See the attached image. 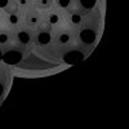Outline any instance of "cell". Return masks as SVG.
Returning a JSON list of instances; mask_svg holds the SVG:
<instances>
[{"label":"cell","mask_w":129,"mask_h":129,"mask_svg":"<svg viewBox=\"0 0 129 129\" xmlns=\"http://www.w3.org/2000/svg\"><path fill=\"white\" fill-rule=\"evenodd\" d=\"M2 49H3L2 61L8 66H16V64L21 63L26 54V48L17 44V43H12V44H9Z\"/></svg>","instance_id":"1"},{"label":"cell","mask_w":129,"mask_h":129,"mask_svg":"<svg viewBox=\"0 0 129 129\" xmlns=\"http://www.w3.org/2000/svg\"><path fill=\"white\" fill-rule=\"evenodd\" d=\"M53 41V27L43 21V22L35 28V38L34 44L36 47H47Z\"/></svg>","instance_id":"2"},{"label":"cell","mask_w":129,"mask_h":129,"mask_svg":"<svg viewBox=\"0 0 129 129\" xmlns=\"http://www.w3.org/2000/svg\"><path fill=\"white\" fill-rule=\"evenodd\" d=\"M34 38H35V28L28 27L26 25L14 28V43L25 47L26 49L34 44Z\"/></svg>","instance_id":"3"},{"label":"cell","mask_w":129,"mask_h":129,"mask_svg":"<svg viewBox=\"0 0 129 129\" xmlns=\"http://www.w3.org/2000/svg\"><path fill=\"white\" fill-rule=\"evenodd\" d=\"M44 21V12L39 10L34 5L23 10V25L36 28Z\"/></svg>","instance_id":"4"},{"label":"cell","mask_w":129,"mask_h":129,"mask_svg":"<svg viewBox=\"0 0 129 129\" xmlns=\"http://www.w3.org/2000/svg\"><path fill=\"white\" fill-rule=\"evenodd\" d=\"M75 38H76V35H75V31L72 28L62 27L56 32V35H53V41L57 47H69L72 44Z\"/></svg>","instance_id":"5"},{"label":"cell","mask_w":129,"mask_h":129,"mask_svg":"<svg viewBox=\"0 0 129 129\" xmlns=\"http://www.w3.org/2000/svg\"><path fill=\"white\" fill-rule=\"evenodd\" d=\"M79 28L80 30L78 32V39L81 44L84 45L94 44V41L97 39V28H94V26L92 25H85V23H83Z\"/></svg>","instance_id":"6"},{"label":"cell","mask_w":129,"mask_h":129,"mask_svg":"<svg viewBox=\"0 0 129 129\" xmlns=\"http://www.w3.org/2000/svg\"><path fill=\"white\" fill-rule=\"evenodd\" d=\"M66 19L69 21V25L74 28H78L84 23V12L78 9H74V7L66 10Z\"/></svg>","instance_id":"7"},{"label":"cell","mask_w":129,"mask_h":129,"mask_svg":"<svg viewBox=\"0 0 129 129\" xmlns=\"http://www.w3.org/2000/svg\"><path fill=\"white\" fill-rule=\"evenodd\" d=\"M63 12L59 9H57L56 7H53L48 10H45L44 12V21L45 22H48L52 27H54V26H58L61 22H62V19H63Z\"/></svg>","instance_id":"8"},{"label":"cell","mask_w":129,"mask_h":129,"mask_svg":"<svg viewBox=\"0 0 129 129\" xmlns=\"http://www.w3.org/2000/svg\"><path fill=\"white\" fill-rule=\"evenodd\" d=\"M4 21L8 27L17 28L23 25V10H17L13 13H4Z\"/></svg>","instance_id":"9"},{"label":"cell","mask_w":129,"mask_h":129,"mask_svg":"<svg viewBox=\"0 0 129 129\" xmlns=\"http://www.w3.org/2000/svg\"><path fill=\"white\" fill-rule=\"evenodd\" d=\"M14 43V28L0 25V47L4 48Z\"/></svg>","instance_id":"10"},{"label":"cell","mask_w":129,"mask_h":129,"mask_svg":"<svg viewBox=\"0 0 129 129\" xmlns=\"http://www.w3.org/2000/svg\"><path fill=\"white\" fill-rule=\"evenodd\" d=\"M75 3H76L78 8L83 12H89L92 10L95 4H97V0H75Z\"/></svg>","instance_id":"11"},{"label":"cell","mask_w":129,"mask_h":129,"mask_svg":"<svg viewBox=\"0 0 129 129\" xmlns=\"http://www.w3.org/2000/svg\"><path fill=\"white\" fill-rule=\"evenodd\" d=\"M34 7L41 12H45L54 7V0H34Z\"/></svg>","instance_id":"12"},{"label":"cell","mask_w":129,"mask_h":129,"mask_svg":"<svg viewBox=\"0 0 129 129\" xmlns=\"http://www.w3.org/2000/svg\"><path fill=\"white\" fill-rule=\"evenodd\" d=\"M75 4V0H54V7L62 12H66V10L71 9Z\"/></svg>","instance_id":"13"},{"label":"cell","mask_w":129,"mask_h":129,"mask_svg":"<svg viewBox=\"0 0 129 129\" xmlns=\"http://www.w3.org/2000/svg\"><path fill=\"white\" fill-rule=\"evenodd\" d=\"M17 10H21V8L18 7V4L14 2V0H10L9 4L5 7V9L3 10L4 13H13V12H17Z\"/></svg>","instance_id":"14"},{"label":"cell","mask_w":129,"mask_h":129,"mask_svg":"<svg viewBox=\"0 0 129 129\" xmlns=\"http://www.w3.org/2000/svg\"><path fill=\"white\" fill-rule=\"evenodd\" d=\"M14 2L18 4V7L22 10H25V9L34 5V0H14Z\"/></svg>","instance_id":"15"},{"label":"cell","mask_w":129,"mask_h":129,"mask_svg":"<svg viewBox=\"0 0 129 129\" xmlns=\"http://www.w3.org/2000/svg\"><path fill=\"white\" fill-rule=\"evenodd\" d=\"M7 85H8V80L0 78V97H2V95L5 93V90H7Z\"/></svg>","instance_id":"16"},{"label":"cell","mask_w":129,"mask_h":129,"mask_svg":"<svg viewBox=\"0 0 129 129\" xmlns=\"http://www.w3.org/2000/svg\"><path fill=\"white\" fill-rule=\"evenodd\" d=\"M9 2H10V0H0V9L4 10V9H5V7L9 4Z\"/></svg>","instance_id":"17"},{"label":"cell","mask_w":129,"mask_h":129,"mask_svg":"<svg viewBox=\"0 0 129 129\" xmlns=\"http://www.w3.org/2000/svg\"><path fill=\"white\" fill-rule=\"evenodd\" d=\"M3 21H4V12L0 9V25H3Z\"/></svg>","instance_id":"18"},{"label":"cell","mask_w":129,"mask_h":129,"mask_svg":"<svg viewBox=\"0 0 129 129\" xmlns=\"http://www.w3.org/2000/svg\"><path fill=\"white\" fill-rule=\"evenodd\" d=\"M2 58H3V49L0 47V62H2Z\"/></svg>","instance_id":"19"}]
</instances>
